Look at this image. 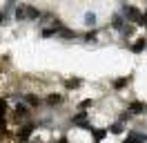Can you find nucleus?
<instances>
[{
    "instance_id": "obj_1",
    "label": "nucleus",
    "mask_w": 147,
    "mask_h": 143,
    "mask_svg": "<svg viewBox=\"0 0 147 143\" xmlns=\"http://www.w3.org/2000/svg\"><path fill=\"white\" fill-rule=\"evenodd\" d=\"M120 14L125 16V20H127L129 25H138V20H140V16H143V11L138 7H134V5H120Z\"/></svg>"
},
{
    "instance_id": "obj_2",
    "label": "nucleus",
    "mask_w": 147,
    "mask_h": 143,
    "mask_svg": "<svg viewBox=\"0 0 147 143\" xmlns=\"http://www.w3.org/2000/svg\"><path fill=\"white\" fill-rule=\"evenodd\" d=\"M11 114H13L16 121H25V123H27L29 116H31V107H29L25 101H16V105L11 107Z\"/></svg>"
},
{
    "instance_id": "obj_3",
    "label": "nucleus",
    "mask_w": 147,
    "mask_h": 143,
    "mask_svg": "<svg viewBox=\"0 0 147 143\" xmlns=\"http://www.w3.org/2000/svg\"><path fill=\"white\" fill-rule=\"evenodd\" d=\"M127 20H125V16H123V14H114V16H111V20H109V27L111 29H114V31H118L120 36H123V31H125V29H127Z\"/></svg>"
},
{
    "instance_id": "obj_4",
    "label": "nucleus",
    "mask_w": 147,
    "mask_h": 143,
    "mask_svg": "<svg viewBox=\"0 0 147 143\" xmlns=\"http://www.w3.org/2000/svg\"><path fill=\"white\" fill-rule=\"evenodd\" d=\"M127 110L134 116H143V114H147V103H143V101H129Z\"/></svg>"
},
{
    "instance_id": "obj_5",
    "label": "nucleus",
    "mask_w": 147,
    "mask_h": 143,
    "mask_svg": "<svg viewBox=\"0 0 147 143\" xmlns=\"http://www.w3.org/2000/svg\"><path fill=\"white\" fill-rule=\"evenodd\" d=\"M147 49V36H138L134 43H129V52L131 54H143Z\"/></svg>"
},
{
    "instance_id": "obj_6",
    "label": "nucleus",
    "mask_w": 147,
    "mask_h": 143,
    "mask_svg": "<svg viewBox=\"0 0 147 143\" xmlns=\"http://www.w3.org/2000/svg\"><path fill=\"white\" fill-rule=\"evenodd\" d=\"M83 22H85L87 29H98V14L96 11H85Z\"/></svg>"
},
{
    "instance_id": "obj_7",
    "label": "nucleus",
    "mask_w": 147,
    "mask_h": 143,
    "mask_svg": "<svg viewBox=\"0 0 147 143\" xmlns=\"http://www.w3.org/2000/svg\"><path fill=\"white\" fill-rule=\"evenodd\" d=\"M129 83H131V74H129V76H120V78H114V80H111V89H114V92H123V89L127 87Z\"/></svg>"
},
{
    "instance_id": "obj_8",
    "label": "nucleus",
    "mask_w": 147,
    "mask_h": 143,
    "mask_svg": "<svg viewBox=\"0 0 147 143\" xmlns=\"http://www.w3.org/2000/svg\"><path fill=\"white\" fill-rule=\"evenodd\" d=\"M45 105H47V107H58V105H63V94H58V92H51V94H47Z\"/></svg>"
},
{
    "instance_id": "obj_9",
    "label": "nucleus",
    "mask_w": 147,
    "mask_h": 143,
    "mask_svg": "<svg viewBox=\"0 0 147 143\" xmlns=\"http://www.w3.org/2000/svg\"><path fill=\"white\" fill-rule=\"evenodd\" d=\"M22 101H25V103H27L31 110H34V107H40V105H42V98L38 96V94H31V92H27V94L22 96Z\"/></svg>"
},
{
    "instance_id": "obj_10",
    "label": "nucleus",
    "mask_w": 147,
    "mask_h": 143,
    "mask_svg": "<svg viewBox=\"0 0 147 143\" xmlns=\"http://www.w3.org/2000/svg\"><path fill=\"white\" fill-rule=\"evenodd\" d=\"M78 36L80 34H78L76 29H71V27H67V25L58 31V38H63V40H74V38H78Z\"/></svg>"
},
{
    "instance_id": "obj_11",
    "label": "nucleus",
    "mask_w": 147,
    "mask_h": 143,
    "mask_svg": "<svg viewBox=\"0 0 147 143\" xmlns=\"http://www.w3.org/2000/svg\"><path fill=\"white\" fill-rule=\"evenodd\" d=\"M109 134V130L107 127H94V132H92V139H94V143H102V139Z\"/></svg>"
},
{
    "instance_id": "obj_12",
    "label": "nucleus",
    "mask_w": 147,
    "mask_h": 143,
    "mask_svg": "<svg viewBox=\"0 0 147 143\" xmlns=\"http://www.w3.org/2000/svg\"><path fill=\"white\" fill-rule=\"evenodd\" d=\"M107 130H109V134H125V132H127L125 123H120L118 118H116V121H114L111 125H107Z\"/></svg>"
},
{
    "instance_id": "obj_13",
    "label": "nucleus",
    "mask_w": 147,
    "mask_h": 143,
    "mask_svg": "<svg viewBox=\"0 0 147 143\" xmlns=\"http://www.w3.org/2000/svg\"><path fill=\"white\" fill-rule=\"evenodd\" d=\"M42 18V11L34 5H27V20H40Z\"/></svg>"
},
{
    "instance_id": "obj_14",
    "label": "nucleus",
    "mask_w": 147,
    "mask_h": 143,
    "mask_svg": "<svg viewBox=\"0 0 147 143\" xmlns=\"http://www.w3.org/2000/svg\"><path fill=\"white\" fill-rule=\"evenodd\" d=\"M80 85H83V80H80V78H67V80H65V89H67V92H76Z\"/></svg>"
},
{
    "instance_id": "obj_15",
    "label": "nucleus",
    "mask_w": 147,
    "mask_h": 143,
    "mask_svg": "<svg viewBox=\"0 0 147 143\" xmlns=\"http://www.w3.org/2000/svg\"><path fill=\"white\" fill-rule=\"evenodd\" d=\"M13 18H16L18 22L27 20V5H18V7H16V11H13Z\"/></svg>"
},
{
    "instance_id": "obj_16",
    "label": "nucleus",
    "mask_w": 147,
    "mask_h": 143,
    "mask_svg": "<svg viewBox=\"0 0 147 143\" xmlns=\"http://www.w3.org/2000/svg\"><path fill=\"white\" fill-rule=\"evenodd\" d=\"M98 34H100L98 29H87L83 34V40L85 43H96V40H98Z\"/></svg>"
},
{
    "instance_id": "obj_17",
    "label": "nucleus",
    "mask_w": 147,
    "mask_h": 143,
    "mask_svg": "<svg viewBox=\"0 0 147 143\" xmlns=\"http://www.w3.org/2000/svg\"><path fill=\"white\" fill-rule=\"evenodd\" d=\"M54 36H58V31H56L51 25H49V27H42V29H40V38H54Z\"/></svg>"
},
{
    "instance_id": "obj_18",
    "label": "nucleus",
    "mask_w": 147,
    "mask_h": 143,
    "mask_svg": "<svg viewBox=\"0 0 147 143\" xmlns=\"http://www.w3.org/2000/svg\"><path fill=\"white\" fill-rule=\"evenodd\" d=\"M89 107H94V98H83L78 103V112H87Z\"/></svg>"
},
{
    "instance_id": "obj_19",
    "label": "nucleus",
    "mask_w": 147,
    "mask_h": 143,
    "mask_svg": "<svg viewBox=\"0 0 147 143\" xmlns=\"http://www.w3.org/2000/svg\"><path fill=\"white\" fill-rule=\"evenodd\" d=\"M131 116H134V114H131V112H129L127 107H125V110H123V112L118 114V121H120V123H125V121H129Z\"/></svg>"
},
{
    "instance_id": "obj_20",
    "label": "nucleus",
    "mask_w": 147,
    "mask_h": 143,
    "mask_svg": "<svg viewBox=\"0 0 147 143\" xmlns=\"http://www.w3.org/2000/svg\"><path fill=\"white\" fill-rule=\"evenodd\" d=\"M136 27H138V25H127V29L123 31V36H125V38H129V36H134V31H136Z\"/></svg>"
},
{
    "instance_id": "obj_21",
    "label": "nucleus",
    "mask_w": 147,
    "mask_h": 143,
    "mask_svg": "<svg viewBox=\"0 0 147 143\" xmlns=\"http://www.w3.org/2000/svg\"><path fill=\"white\" fill-rule=\"evenodd\" d=\"M9 22V14H5V9H0V25H7Z\"/></svg>"
},
{
    "instance_id": "obj_22",
    "label": "nucleus",
    "mask_w": 147,
    "mask_h": 143,
    "mask_svg": "<svg viewBox=\"0 0 147 143\" xmlns=\"http://www.w3.org/2000/svg\"><path fill=\"white\" fill-rule=\"evenodd\" d=\"M138 27L147 29V11H143V16H140V20H138Z\"/></svg>"
},
{
    "instance_id": "obj_23",
    "label": "nucleus",
    "mask_w": 147,
    "mask_h": 143,
    "mask_svg": "<svg viewBox=\"0 0 147 143\" xmlns=\"http://www.w3.org/2000/svg\"><path fill=\"white\" fill-rule=\"evenodd\" d=\"M54 143H71V141H69V139H67L65 134H60V136H58V139H56Z\"/></svg>"
},
{
    "instance_id": "obj_24",
    "label": "nucleus",
    "mask_w": 147,
    "mask_h": 143,
    "mask_svg": "<svg viewBox=\"0 0 147 143\" xmlns=\"http://www.w3.org/2000/svg\"><path fill=\"white\" fill-rule=\"evenodd\" d=\"M123 143H140V141H138V139H134V136H125V139H123Z\"/></svg>"
}]
</instances>
